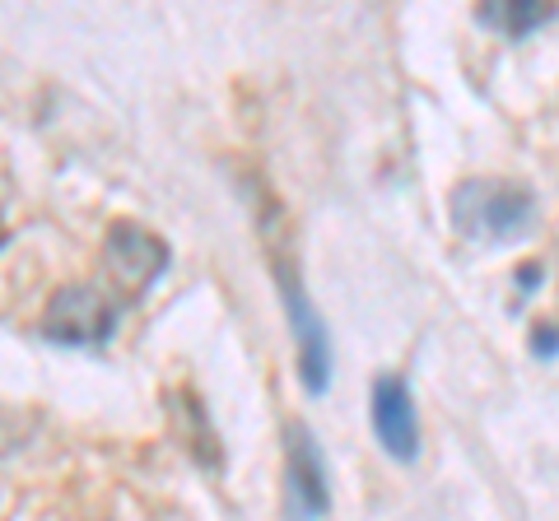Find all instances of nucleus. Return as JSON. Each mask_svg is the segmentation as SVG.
<instances>
[{"label":"nucleus","mask_w":559,"mask_h":521,"mask_svg":"<svg viewBox=\"0 0 559 521\" xmlns=\"http://www.w3.org/2000/svg\"><path fill=\"white\" fill-rule=\"evenodd\" d=\"M532 215H536V201L518 182L476 178V182H462L457 196H452V223L466 238H485V242L518 238L532 223Z\"/></svg>","instance_id":"1"},{"label":"nucleus","mask_w":559,"mask_h":521,"mask_svg":"<svg viewBox=\"0 0 559 521\" xmlns=\"http://www.w3.org/2000/svg\"><path fill=\"white\" fill-rule=\"evenodd\" d=\"M117 326L112 303H103V293L90 284H66L51 293L43 312V331L57 344H103Z\"/></svg>","instance_id":"2"},{"label":"nucleus","mask_w":559,"mask_h":521,"mask_svg":"<svg viewBox=\"0 0 559 521\" xmlns=\"http://www.w3.org/2000/svg\"><path fill=\"white\" fill-rule=\"evenodd\" d=\"M103 266H108L117 289L135 299V293H145L164 275L168 242L154 238L150 229H140V223H112L108 242H103Z\"/></svg>","instance_id":"3"},{"label":"nucleus","mask_w":559,"mask_h":521,"mask_svg":"<svg viewBox=\"0 0 559 521\" xmlns=\"http://www.w3.org/2000/svg\"><path fill=\"white\" fill-rule=\"evenodd\" d=\"M275 280H280V293H285L294 340H299V373H304V387H308V391H326V381H331L326 326H322L318 312H312L308 293H304V284H299V275H294L289 260H275Z\"/></svg>","instance_id":"4"},{"label":"nucleus","mask_w":559,"mask_h":521,"mask_svg":"<svg viewBox=\"0 0 559 521\" xmlns=\"http://www.w3.org/2000/svg\"><path fill=\"white\" fill-rule=\"evenodd\" d=\"M285 443H289V457H285V508L294 521H322L331 498H326V471H322V457H318V443L304 424H289L285 428Z\"/></svg>","instance_id":"5"},{"label":"nucleus","mask_w":559,"mask_h":521,"mask_svg":"<svg viewBox=\"0 0 559 521\" xmlns=\"http://www.w3.org/2000/svg\"><path fill=\"white\" fill-rule=\"evenodd\" d=\"M369 410H373V433H378L382 451H392L396 461H415L419 457V420H415L406 381L396 373H382L373 381Z\"/></svg>","instance_id":"6"},{"label":"nucleus","mask_w":559,"mask_h":521,"mask_svg":"<svg viewBox=\"0 0 559 521\" xmlns=\"http://www.w3.org/2000/svg\"><path fill=\"white\" fill-rule=\"evenodd\" d=\"M555 20L550 5H540V0H518V5H485L480 10V24L509 33V38H527V33L546 28Z\"/></svg>","instance_id":"7"},{"label":"nucleus","mask_w":559,"mask_h":521,"mask_svg":"<svg viewBox=\"0 0 559 521\" xmlns=\"http://www.w3.org/2000/svg\"><path fill=\"white\" fill-rule=\"evenodd\" d=\"M536 354L555 359V326H540V331H536Z\"/></svg>","instance_id":"8"},{"label":"nucleus","mask_w":559,"mask_h":521,"mask_svg":"<svg viewBox=\"0 0 559 521\" xmlns=\"http://www.w3.org/2000/svg\"><path fill=\"white\" fill-rule=\"evenodd\" d=\"M0 247H5V223H0Z\"/></svg>","instance_id":"9"}]
</instances>
